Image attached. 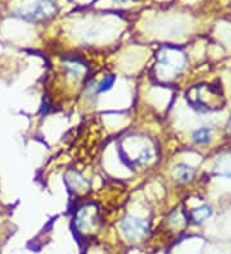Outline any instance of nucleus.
<instances>
[{"mask_svg": "<svg viewBox=\"0 0 231 254\" xmlns=\"http://www.w3.org/2000/svg\"><path fill=\"white\" fill-rule=\"evenodd\" d=\"M58 12V6L53 0H35L18 10V16L26 21H48Z\"/></svg>", "mask_w": 231, "mask_h": 254, "instance_id": "nucleus-1", "label": "nucleus"}, {"mask_svg": "<svg viewBox=\"0 0 231 254\" xmlns=\"http://www.w3.org/2000/svg\"><path fill=\"white\" fill-rule=\"evenodd\" d=\"M185 58L182 54H177L176 50L164 49L158 57L157 65L159 67V72L163 77H167V74L180 73L184 68Z\"/></svg>", "mask_w": 231, "mask_h": 254, "instance_id": "nucleus-2", "label": "nucleus"}, {"mask_svg": "<svg viewBox=\"0 0 231 254\" xmlns=\"http://www.w3.org/2000/svg\"><path fill=\"white\" fill-rule=\"evenodd\" d=\"M148 222L135 216H127L121 222V231L130 242H136L148 233Z\"/></svg>", "mask_w": 231, "mask_h": 254, "instance_id": "nucleus-3", "label": "nucleus"}, {"mask_svg": "<svg viewBox=\"0 0 231 254\" xmlns=\"http://www.w3.org/2000/svg\"><path fill=\"white\" fill-rule=\"evenodd\" d=\"M173 176L181 183H190L195 176V170L186 163H177L173 167Z\"/></svg>", "mask_w": 231, "mask_h": 254, "instance_id": "nucleus-4", "label": "nucleus"}, {"mask_svg": "<svg viewBox=\"0 0 231 254\" xmlns=\"http://www.w3.org/2000/svg\"><path fill=\"white\" fill-rule=\"evenodd\" d=\"M213 172L219 176H225L231 179V153L221 155L215 163Z\"/></svg>", "mask_w": 231, "mask_h": 254, "instance_id": "nucleus-5", "label": "nucleus"}, {"mask_svg": "<svg viewBox=\"0 0 231 254\" xmlns=\"http://www.w3.org/2000/svg\"><path fill=\"white\" fill-rule=\"evenodd\" d=\"M65 68L67 73L75 80H78L83 74V64L77 59H70L65 63Z\"/></svg>", "mask_w": 231, "mask_h": 254, "instance_id": "nucleus-6", "label": "nucleus"}, {"mask_svg": "<svg viewBox=\"0 0 231 254\" xmlns=\"http://www.w3.org/2000/svg\"><path fill=\"white\" fill-rule=\"evenodd\" d=\"M211 137H212V132L208 127H200L191 135V140L197 145H207L211 141Z\"/></svg>", "mask_w": 231, "mask_h": 254, "instance_id": "nucleus-7", "label": "nucleus"}, {"mask_svg": "<svg viewBox=\"0 0 231 254\" xmlns=\"http://www.w3.org/2000/svg\"><path fill=\"white\" fill-rule=\"evenodd\" d=\"M211 216H212V208L207 204L195 208L194 211L191 212V220L194 221L195 223H203Z\"/></svg>", "mask_w": 231, "mask_h": 254, "instance_id": "nucleus-8", "label": "nucleus"}, {"mask_svg": "<svg viewBox=\"0 0 231 254\" xmlns=\"http://www.w3.org/2000/svg\"><path fill=\"white\" fill-rule=\"evenodd\" d=\"M116 80H117L116 74H108V76H105L100 82L96 84V94H104L112 90L114 84H116Z\"/></svg>", "mask_w": 231, "mask_h": 254, "instance_id": "nucleus-9", "label": "nucleus"}, {"mask_svg": "<svg viewBox=\"0 0 231 254\" xmlns=\"http://www.w3.org/2000/svg\"><path fill=\"white\" fill-rule=\"evenodd\" d=\"M228 128H229V131H230V133H231V118L229 120V122H228Z\"/></svg>", "mask_w": 231, "mask_h": 254, "instance_id": "nucleus-10", "label": "nucleus"}]
</instances>
